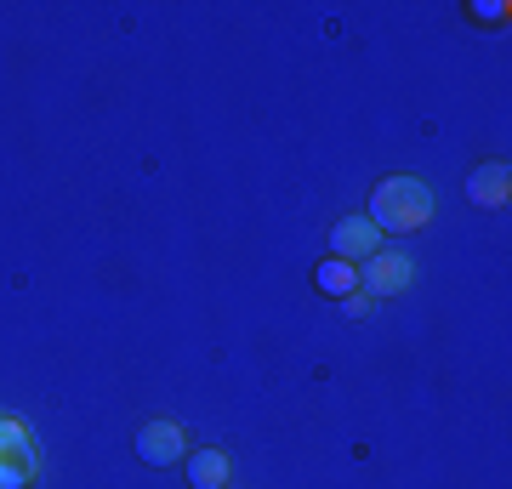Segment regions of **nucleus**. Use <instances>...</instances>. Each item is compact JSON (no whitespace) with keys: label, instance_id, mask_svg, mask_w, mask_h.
<instances>
[{"label":"nucleus","instance_id":"obj_1","mask_svg":"<svg viewBox=\"0 0 512 489\" xmlns=\"http://www.w3.org/2000/svg\"><path fill=\"white\" fill-rule=\"evenodd\" d=\"M365 217L382 228V239L387 234H416V228L433 222V188L421 177H410V171H404V177H387V182H376Z\"/></svg>","mask_w":512,"mask_h":489},{"label":"nucleus","instance_id":"obj_2","mask_svg":"<svg viewBox=\"0 0 512 489\" xmlns=\"http://www.w3.org/2000/svg\"><path fill=\"white\" fill-rule=\"evenodd\" d=\"M410 279H416V262L404 251H376L359 262V296L365 302H376V296H399V290H410Z\"/></svg>","mask_w":512,"mask_h":489},{"label":"nucleus","instance_id":"obj_3","mask_svg":"<svg viewBox=\"0 0 512 489\" xmlns=\"http://www.w3.org/2000/svg\"><path fill=\"white\" fill-rule=\"evenodd\" d=\"M183 455H188L183 421H143L137 427V461H148V467H177Z\"/></svg>","mask_w":512,"mask_h":489},{"label":"nucleus","instance_id":"obj_4","mask_svg":"<svg viewBox=\"0 0 512 489\" xmlns=\"http://www.w3.org/2000/svg\"><path fill=\"white\" fill-rule=\"evenodd\" d=\"M382 251V228L370 217H342L336 228H330V256H342V262H365V256H376Z\"/></svg>","mask_w":512,"mask_h":489},{"label":"nucleus","instance_id":"obj_5","mask_svg":"<svg viewBox=\"0 0 512 489\" xmlns=\"http://www.w3.org/2000/svg\"><path fill=\"white\" fill-rule=\"evenodd\" d=\"M467 200L473 205H484V211H501V205L512 200V171H507V160H484L467 177Z\"/></svg>","mask_w":512,"mask_h":489},{"label":"nucleus","instance_id":"obj_6","mask_svg":"<svg viewBox=\"0 0 512 489\" xmlns=\"http://www.w3.org/2000/svg\"><path fill=\"white\" fill-rule=\"evenodd\" d=\"M183 467H188V484L194 489H228L234 484V461L222 450H188Z\"/></svg>","mask_w":512,"mask_h":489},{"label":"nucleus","instance_id":"obj_7","mask_svg":"<svg viewBox=\"0 0 512 489\" xmlns=\"http://www.w3.org/2000/svg\"><path fill=\"white\" fill-rule=\"evenodd\" d=\"M313 285L325 290V296H336V302H348L353 290H359V268L342 262V256H325V262L313 268Z\"/></svg>","mask_w":512,"mask_h":489},{"label":"nucleus","instance_id":"obj_8","mask_svg":"<svg viewBox=\"0 0 512 489\" xmlns=\"http://www.w3.org/2000/svg\"><path fill=\"white\" fill-rule=\"evenodd\" d=\"M35 450L29 455H0V489H29L35 484Z\"/></svg>","mask_w":512,"mask_h":489},{"label":"nucleus","instance_id":"obj_9","mask_svg":"<svg viewBox=\"0 0 512 489\" xmlns=\"http://www.w3.org/2000/svg\"><path fill=\"white\" fill-rule=\"evenodd\" d=\"M29 450H35V433L18 416H0V455H29Z\"/></svg>","mask_w":512,"mask_h":489},{"label":"nucleus","instance_id":"obj_10","mask_svg":"<svg viewBox=\"0 0 512 489\" xmlns=\"http://www.w3.org/2000/svg\"><path fill=\"white\" fill-rule=\"evenodd\" d=\"M473 18H484V23H507V6H495V0H478Z\"/></svg>","mask_w":512,"mask_h":489},{"label":"nucleus","instance_id":"obj_11","mask_svg":"<svg viewBox=\"0 0 512 489\" xmlns=\"http://www.w3.org/2000/svg\"><path fill=\"white\" fill-rule=\"evenodd\" d=\"M342 313H348V319H359V313H370V308H365V296H359V290H353L348 302H342Z\"/></svg>","mask_w":512,"mask_h":489}]
</instances>
